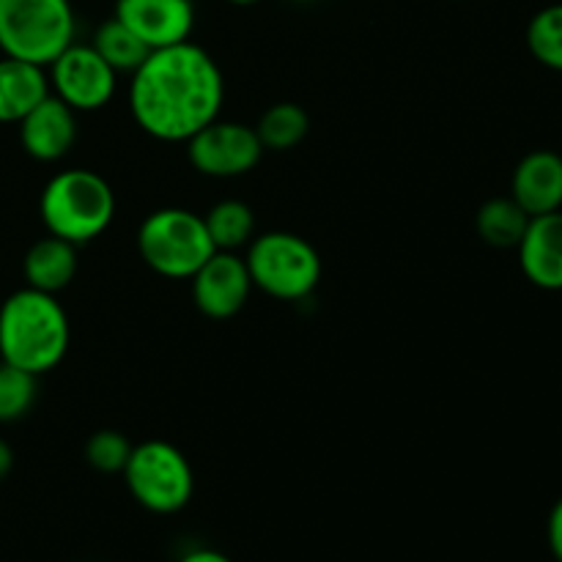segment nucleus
Returning a JSON list of instances; mask_svg holds the SVG:
<instances>
[{"label":"nucleus","mask_w":562,"mask_h":562,"mask_svg":"<svg viewBox=\"0 0 562 562\" xmlns=\"http://www.w3.org/2000/svg\"><path fill=\"white\" fill-rule=\"evenodd\" d=\"M225 80L217 60L192 42L151 49L132 71L130 110L148 137L187 143L220 119Z\"/></svg>","instance_id":"nucleus-1"},{"label":"nucleus","mask_w":562,"mask_h":562,"mask_svg":"<svg viewBox=\"0 0 562 562\" xmlns=\"http://www.w3.org/2000/svg\"><path fill=\"white\" fill-rule=\"evenodd\" d=\"M69 340V316L55 294L25 285L0 305V360L3 362L42 376L64 362Z\"/></svg>","instance_id":"nucleus-2"},{"label":"nucleus","mask_w":562,"mask_h":562,"mask_svg":"<svg viewBox=\"0 0 562 562\" xmlns=\"http://www.w3.org/2000/svg\"><path fill=\"white\" fill-rule=\"evenodd\" d=\"M38 214L49 236L80 247L110 228L115 217V192L97 170H60L44 184Z\"/></svg>","instance_id":"nucleus-3"},{"label":"nucleus","mask_w":562,"mask_h":562,"mask_svg":"<svg viewBox=\"0 0 562 562\" xmlns=\"http://www.w3.org/2000/svg\"><path fill=\"white\" fill-rule=\"evenodd\" d=\"M71 0H0V49L5 58L47 69L75 44Z\"/></svg>","instance_id":"nucleus-4"},{"label":"nucleus","mask_w":562,"mask_h":562,"mask_svg":"<svg viewBox=\"0 0 562 562\" xmlns=\"http://www.w3.org/2000/svg\"><path fill=\"white\" fill-rule=\"evenodd\" d=\"M247 269L252 289L280 302H302L322 283V256L316 247L291 231H267L247 245Z\"/></svg>","instance_id":"nucleus-5"},{"label":"nucleus","mask_w":562,"mask_h":562,"mask_svg":"<svg viewBox=\"0 0 562 562\" xmlns=\"http://www.w3.org/2000/svg\"><path fill=\"white\" fill-rule=\"evenodd\" d=\"M137 252L151 272L170 280H190L217 247L201 214L168 206L143 220L137 228Z\"/></svg>","instance_id":"nucleus-6"},{"label":"nucleus","mask_w":562,"mask_h":562,"mask_svg":"<svg viewBox=\"0 0 562 562\" xmlns=\"http://www.w3.org/2000/svg\"><path fill=\"white\" fill-rule=\"evenodd\" d=\"M124 483L132 499L148 514L173 516L195 494V472L187 456L165 439H148L132 448L124 467Z\"/></svg>","instance_id":"nucleus-7"},{"label":"nucleus","mask_w":562,"mask_h":562,"mask_svg":"<svg viewBox=\"0 0 562 562\" xmlns=\"http://www.w3.org/2000/svg\"><path fill=\"white\" fill-rule=\"evenodd\" d=\"M47 77L49 93L75 113H97L108 108L119 88V71L91 44H69L47 66Z\"/></svg>","instance_id":"nucleus-8"},{"label":"nucleus","mask_w":562,"mask_h":562,"mask_svg":"<svg viewBox=\"0 0 562 562\" xmlns=\"http://www.w3.org/2000/svg\"><path fill=\"white\" fill-rule=\"evenodd\" d=\"M187 157L209 179H236L261 162L263 146L256 126L214 119L187 140Z\"/></svg>","instance_id":"nucleus-9"},{"label":"nucleus","mask_w":562,"mask_h":562,"mask_svg":"<svg viewBox=\"0 0 562 562\" xmlns=\"http://www.w3.org/2000/svg\"><path fill=\"white\" fill-rule=\"evenodd\" d=\"M195 307L209 318H231L247 305L252 278L247 261L236 252L217 250L190 278Z\"/></svg>","instance_id":"nucleus-10"},{"label":"nucleus","mask_w":562,"mask_h":562,"mask_svg":"<svg viewBox=\"0 0 562 562\" xmlns=\"http://www.w3.org/2000/svg\"><path fill=\"white\" fill-rule=\"evenodd\" d=\"M115 20L124 22L148 49L190 42L195 27L192 0H115Z\"/></svg>","instance_id":"nucleus-11"},{"label":"nucleus","mask_w":562,"mask_h":562,"mask_svg":"<svg viewBox=\"0 0 562 562\" xmlns=\"http://www.w3.org/2000/svg\"><path fill=\"white\" fill-rule=\"evenodd\" d=\"M20 143L27 157L38 162H58L77 140V113L49 93L20 121Z\"/></svg>","instance_id":"nucleus-12"},{"label":"nucleus","mask_w":562,"mask_h":562,"mask_svg":"<svg viewBox=\"0 0 562 562\" xmlns=\"http://www.w3.org/2000/svg\"><path fill=\"white\" fill-rule=\"evenodd\" d=\"M516 250L521 272L532 285L562 291V209L530 217Z\"/></svg>","instance_id":"nucleus-13"},{"label":"nucleus","mask_w":562,"mask_h":562,"mask_svg":"<svg viewBox=\"0 0 562 562\" xmlns=\"http://www.w3.org/2000/svg\"><path fill=\"white\" fill-rule=\"evenodd\" d=\"M510 198L530 217L562 209V157L549 148H538L521 157L510 176Z\"/></svg>","instance_id":"nucleus-14"},{"label":"nucleus","mask_w":562,"mask_h":562,"mask_svg":"<svg viewBox=\"0 0 562 562\" xmlns=\"http://www.w3.org/2000/svg\"><path fill=\"white\" fill-rule=\"evenodd\" d=\"M47 97L49 77L44 66L0 58V124H20Z\"/></svg>","instance_id":"nucleus-15"},{"label":"nucleus","mask_w":562,"mask_h":562,"mask_svg":"<svg viewBox=\"0 0 562 562\" xmlns=\"http://www.w3.org/2000/svg\"><path fill=\"white\" fill-rule=\"evenodd\" d=\"M22 272L31 289L44 294H58L75 280L77 274V245L58 239V236H44L33 241L25 252Z\"/></svg>","instance_id":"nucleus-16"},{"label":"nucleus","mask_w":562,"mask_h":562,"mask_svg":"<svg viewBox=\"0 0 562 562\" xmlns=\"http://www.w3.org/2000/svg\"><path fill=\"white\" fill-rule=\"evenodd\" d=\"M527 223H530V214L519 206L510 195L505 198H492V201L483 203L477 209V236H481L486 245L499 247V250H510V247H519L521 236H525Z\"/></svg>","instance_id":"nucleus-17"},{"label":"nucleus","mask_w":562,"mask_h":562,"mask_svg":"<svg viewBox=\"0 0 562 562\" xmlns=\"http://www.w3.org/2000/svg\"><path fill=\"white\" fill-rule=\"evenodd\" d=\"M203 223L217 250L236 252L256 239V214L245 201H236V198L214 203L203 214Z\"/></svg>","instance_id":"nucleus-18"},{"label":"nucleus","mask_w":562,"mask_h":562,"mask_svg":"<svg viewBox=\"0 0 562 562\" xmlns=\"http://www.w3.org/2000/svg\"><path fill=\"white\" fill-rule=\"evenodd\" d=\"M258 140H261L263 151H291L300 146L311 132V119L305 110L294 102H278L256 124Z\"/></svg>","instance_id":"nucleus-19"},{"label":"nucleus","mask_w":562,"mask_h":562,"mask_svg":"<svg viewBox=\"0 0 562 562\" xmlns=\"http://www.w3.org/2000/svg\"><path fill=\"white\" fill-rule=\"evenodd\" d=\"M91 47L97 49L119 75H124V71L132 75V71L148 58V53H151V49H148L124 22L115 20V16H110L108 22H102V25L97 27Z\"/></svg>","instance_id":"nucleus-20"},{"label":"nucleus","mask_w":562,"mask_h":562,"mask_svg":"<svg viewBox=\"0 0 562 562\" xmlns=\"http://www.w3.org/2000/svg\"><path fill=\"white\" fill-rule=\"evenodd\" d=\"M527 47L547 69L562 71V3L538 11L527 25Z\"/></svg>","instance_id":"nucleus-21"},{"label":"nucleus","mask_w":562,"mask_h":562,"mask_svg":"<svg viewBox=\"0 0 562 562\" xmlns=\"http://www.w3.org/2000/svg\"><path fill=\"white\" fill-rule=\"evenodd\" d=\"M36 379V373L0 360V423L22 420L33 409L38 395Z\"/></svg>","instance_id":"nucleus-22"},{"label":"nucleus","mask_w":562,"mask_h":562,"mask_svg":"<svg viewBox=\"0 0 562 562\" xmlns=\"http://www.w3.org/2000/svg\"><path fill=\"white\" fill-rule=\"evenodd\" d=\"M135 445L115 428H102L86 442V461L102 475H121Z\"/></svg>","instance_id":"nucleus-23"},{"label":"nucleus","mask_w":562,"mask_h":562,"mask_svg":"<svg viewBox=\"0 0 562 562\" xmlns=\"http://www.w3.org/2000/svg\"><path fill=\"white\" fill-rule=\"evenodd\" d=\"M547 538H549V549H552L554 560L562 562V497L554 503L552 514H549Z\"/></svg>","instance_id":"nucleus-24"},{"label":"nucleus","mask_w":562,"mask_h":562,"mask_svg":"<svg viewBox=\"0 0 562 562\" xmlns=\"http://www.w3.org/2000/svg\"><path fill=\"white\" fill-rule=\"evenodd\" d=\"M179 562H234V560H231L228 554L217 552V549L201 547V549H190V552H187Z\"/></svg>","instance_id":"nucleus-25"},{"label":"nucleus","mask_w":562,"mask_h":562,"mask_svg":"<svg viewBox=\"0 0 562 562\" xmlns=\"http://www.w3.org/2000/svg\"><path fill=\"white\" fill-rule=\"evenodd\" d=\"M11 470H14V450H11L5 439H0V481H5Z\"/></svg>","instance_id":"nucleus-26"},{"label":"nucleus","mask_w":562,"mask_h":562,"mask_svg":"<svg viewBox=\"0 0 562 562\" xmlns=\"http://www.w3.org/2000/svg\"><path fill=\"white\" fill-rule=\"evenodd\" d=\"M225 3H231V5H252V3H258V0H225Z\"/></svg>","instance_id":"nucleus-27"}]
</instances>
